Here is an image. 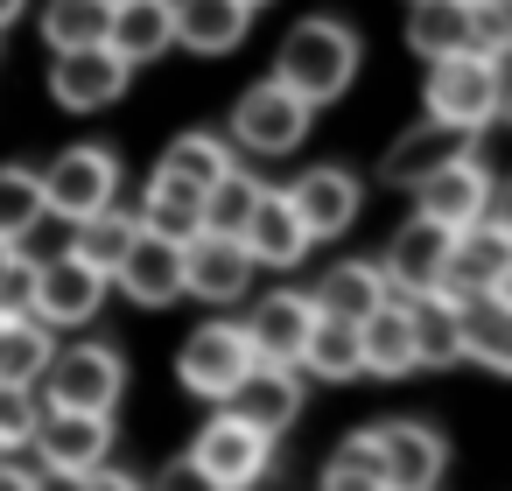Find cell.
I'll list each match as a JSON object with an SVG mask.
<instances>
[{"mask_svg": "<svg viewBox=\"0 0 512 491\" xmlns=\"http://www.w3.org/2000/svg\"><path fill=\"white\" fill-rule=\"evenodd\" d=\"M288 204H295V218L309 225V239H337V232H351L358 225V204H365V190L344 176V169H309V176H295V190H288Z\"/></svg>", "mask_w": 512, "mask_h": 491, "instance_id": "obj_19", "label": "cell"}, {"mask_svg": "<svg viewBox=\"0 0 512 491\" xmlns=\"http://www.w3.org/2000/svg\"><path fill=\"white\" fill-rule=\"evenodd\" d=\"M246 8H260V0H246Z\"/></svg>", "mask_w": 512, "mask_h": 491, "instance_id": "obj_45", "label": "cell"}, {"mask_svg": "<svg viewBox=\"0 0 512 491\" xmlns=\"http://www.w3.org/2000/svg\"><path fill=\"white\" fill-rule=\"evenodd\" d=\"M134 64L113 43H85V50H50V99L64 113H99L127 92Z\"/></svg>", "mask_w": 512, "mask_h": 491, "instance_id": "obj_9", "label": "cell"}, {"mask_svg": "<svg viewBox=\"0 0 512 491\" xmlns=\"http://www.w3.org/2000/svg\"><path fill=\"white\" fill-rule=\"evenodd\" d=\"M477 8V50L505 57L512 50V0H470Z\"/></svg>", "mask_w": 512, "mask_h": 491, "instance_id": "obj_40", "label": "cell"}, {"mask_svg": "<svg viewBox=\"0 0 512 491\" xmlns=\"http://www.w3.org/2000/svg\"><path fill=\"white\" fill-rule=\"evenodd\" d=\"M365 435H372V449H379L386 491H428V484H442L449 442H442L428 421H379V428H365Z\"/></svg>", "mask_w": 512, "mask_h": 491, "instance_id": "obj_15", "label": "cell"}, {"mask_svg": "<svg viewBox=\"0 0 512 491\" xmlns=\"http://www.w3.org/2000/svg\"><path fill=\"white\" fill-rule=\"evenodd\" d=\"M29 449L43 456V470H50L57 484H85V477L106 463V449H113V414H85V407H43V414H36Z\"/></svg>", "mask_w": 512, "mask_h": 491, "instance_id": "obj_4", "label": "cell"}, {"mask_svg": "<svg viewBox=\"0 0 512 491\" xmlns=\"http://www.w3.org/2000/svg\"><path fill=\"white\" fill-rule=\"evenodd\" d=\"M246 29H253L246 0H176V43L190 57H225L246 43Z\"/></svg>", "mask_w": 512, "mask_h": 491, "instance_id": "obj_23", "label": "cell"}, {"mask_svg": "<svg viewBox=\"0 0 512 491\" xmlns=\"http://www.w3.org/2000/svg\"><path fill=\"white\" fill-rule=\"evenodd\" d=\"M407 309V337H414V365H456L463 358V316L449 295H400Z\"/></svg>", "mask_w": 512, "mask_h": 491, "instance_id": "obj_26", "label": "cell"}, {"mask_svg": "<svg viewBox=\"0 0 512 491\" xmlns=\"http://www.w3.org/2000/svg\"><path fill=\"white\" fill-rule=\"evenodd\" d=\"M260 190H267V183H253V176L232 162V169L204 190V232H232V239H239V225H246L253 204H260Z\"/></svg>", "mask_w": 512, "mask_h": 491, "instance_id": "obj_36", "label": "cell"}, {"mask_svg": "<svg viewBox=\"0 0 512 491\" xmlns=\"http://www.w3.org/2000/svg\"><path fill=\"white\" fill-rule=\"evenodd\" d=\"M498 218H505V225H512V190H505V211H498Z\"/></svg>", "mask_w": 512, "mask_h": 491, "instance_id": "obj_43", "label": "cell"}, {"mask_svg": "<svg viewBox=\"0 0 512 491\" xmlns=\"http://www.w3.org/2000/svg\"><path fill=\"white\" fill-rule=\"evenodd\" d=\"M106 15H113V0H50V8H43V43L50 50L106 43Z\"/></svg>", "mask_w": 512, "mask_h": 491, "instance_id": "obj_34", "label": "cell"}, {"mask_svg": "<svg viewBox=\"0 0 512 491\" xmlns=\"http://www.w3.org/2000/svg\"><path fill=\"white\" fill-rule=\"evenodd\" d=\"M470 148H477V134H470V127H449V120H435V113H428L421 127H407V134L386 148L379 176L407 190V183H421L428 169H442V162H456V155H470Z\"/></svg>", "mask_w": 512, "mask_h": 491, "instance_id": "obj_18", "label": "cell"}, {"mask_svg": "<svg viewBox=\"0 0 512 491\" xmlns=\"http://www.w3.org/2000/svg\"><path fill=\"white\" fill-rule=\"evenodd\" d=\"M309 323H316V302L309 295H295V288H281V295H260L253 309H246V344H253V358H281V365H295V351H302V337H309Z\"/></svg>", "mask_w": 512, "mask_h": 491, "instance_id": "obj_21", "label": "cell"}, {"mask_svg": "<svg viewBox=\"0 0 512 491\" xmlns=\"http://www.w3.org/2000/svg\"><path fill=\"white\" fill-rule=\"evenodd\" d=\"M141 225L162 232V239H197L204 232V190H190L169 169H155L148 190H141Z\"/></svg>", "mask_w": 512, "mask_h": 491, "instance_id": "obj_28", "label": "cell"}, {"mask_svg": "<svg viewBox=\"0 0 512 491\" xmlns=\"http://www.w3.org/2000/svg\"><path fill=\"white\" fill-rule=\"evenodd\" d=\"M120 197V162H113V148H99V141H85V148H64L50 169H43V211L50 218H85V211H99V204H113Z\"/></svg>", "mask_w": 512, "mask_h": 491, "instance_id": "obj_8", "label": "cell"}, {"mask_svg": "<svg viewBox=\"0 0 512 491\" xmlns=\"http://www.w3.org/2000/svg\"><path fill=\"white\" fill-rule=\"evenodd\" d=\"M295 365H302L309 379H358V372H365L358 323H351V316H323V309H316V323H309V337H302Z\"/></svg>", "mask_w": 512, "mask_h": 491, "instance_id": "obj_27", "label": "cell"}, {"mask_svg": "<svg viewBox=\"0 0 512 491\" xmlns=\"http://www.w3.org/2000/svg\"><path fill=\"white\" fill-rule=\"evenodd\" d=\"M358 36L344 29V22H330V15H309V22H295L288 36H281V57H274V78L288 85V92H302L309 106H330V99H344L351 92V78H358Z\"/></svg>", "mask_w": 512, "mask_h": 491, "instance_id": "obj_1", "label": "cell"}, {"mask_svg": "<svg viewBox=\"0 0 512 491\" xmlns=\"http://www.w3.org/2000/svg\"><path fill=\"white\" fill-rule=\"evenodd\" d=\"M225 414H239L246 428L260 435H288L295 414H302V365H281V358H253L239 372V386L218 400Z\"/></svg>", "mask_w": 512, "mask_h": 491, "instance_id": "obj_11", "label": "cell"}, {"mask_svg": "<svg viewBox=\"0 0 512 491\" xmlns=\"http://www.w3.org/2000/svg\"><path fill=\"white\" fill-rule=\"evenodd\" d=\"M43 218V169H0V239L22 246Z\"/></svg>", "mask_w": 512, "mask_h": 491, "instance_id": "obj_35", "label": "cell"}, {"mask_svg": "<svg viewBox=\"0 0 512 491\" xmlns=\"http://www.w3.org/2000/svg\"><path fill=\"white\" fill-rule=\"evenodd\" d=\"M407 50L421 64L449 50H477V8L470 0H407Z\"/></svg>", "mask_w": 512, "mask_h": 491, "instance_id": "obj_24", "label": "cell"}, {"mask_svg": "<svg viewBox=\"0 0 512 491\" xmlns=\"http://www.w3.org/2000/svg\"><path fill=\"white\" fill-rule=\"evenodd\" d=\"M456 316H463V358H477L491 372H512V302L470 295V302H456Z\"/></svg>", "mask_w": 512, "mask_h": 491, "instance_id": "obj_32", "label": "cell"}, {"mask_svg": "<svg viewBox=\"0 0 512 491\" xmlns=\"http://www.w3.org/2000/svg\"><path fill=\"white\" fill-rule=\"evenodd\" d=\"M246 288H253V253H246V239H232V232H197V239H183V295L225 309V302H239Z\"/></svg>", "mask_w": 512, "mask_h": 491, "instance_id": "obj_13", "label": "cell"}, {"mask_svg": "<svg viewBox=\"0 0 512 491\" xmlns=\"http://www.w3.org/2000/svg\"><path fill=\"white\" fill-rule=\"evenodd\" d=\"M428 113L449 127H491L498 120V57L491 50H449L428 64Z\"/></svg>", "mask_w": 512, "mask_h": 491, "instance_id": "obj_3", "label": "cell"}, {"mask_svg": "<svg viewBox=\"0 0 512 491\" xmlns=\"http://www.w3.org/2000/svg\"><path fill=\"white\" fill-rule=\"evenodd\" d=\"M43 407H85V414H113L127 393V365L113 344H57L43 365Z\"/></svg>", "mask_w": 512, "mask_h": 491, "instance_id": "obj_2", "label": "cell"}, {"mask_svg": "<svg viewBox=\"0 0 512 491\" xmlns=\"http://www.w3.org/2000/svg\"><path fill=\"white\" fill-rule=\"evenodd\" d=\"M232 162H239V155H232V141H218V134H183V141H169V148H162V162H155V169L183 176L190 190H211Z\"/></svg>", "mask_w": 512, "mask_h": 491, "instance_id": "obj_33", "label": "cell"}, {"mask_svg": "<svg viewBox=\"0 0 512 491\" xmlns=\"http://www.w3.org/2000/svg\"><path fill=\"white\" fill-rule=\"evenodd\" d=\"M386 295H393V288H386L379 260H337V267L316 274V288H309V302H316L323 316H351V323H365Z\"/></svg>", "mask_w": 512, "mask_h": 491, "instance_id": "obj_25", "label": "cell"}, {"mask_svg": "<svg viewBox=\"0 0 512 491\" xmlns=\"http://www.w3.org/2000/svg\"><path fill=\"white\" fill-rule=\"evenodd\" d=\"M106 43H113L127 64L169 57V50H176V0H113Z\"/></svg>", "mask_w": 512, "mask_h": 491, "instance_id": "obj_22", "label": "cell"}, {"mask_svg": "<svg viewBox=\"0 0 512 491\" xmlns=\"http://www.w3.org/2000/svg\"><path fill=\"white\" fill-rule=\"evenodd\" d=\"M442 260H449V225H435V218H407L400 232H393V246H386V260H379V274H386V288L393 295H428L435 281H442Z\"/></svg>", "mask_w": 512, "mask_h": 491, "instance_id": "obj_17", "label": "cell"}, {"mask_svg": "<svg viewBox=\"0 0 512 491\" xmlns=\"http://www.w3.org/2000/svg\"><path fill=\"white\" fill-rule=\"evenodd\" d=\"M8 253H15V246H8V239H0V260H8Z\"/></svg>", "mask_w": 512, "mask_h": 491, "instance_id": "obj_44", "label": "cell"}, {"mask_svg": "<svg viewBox=\"0 0 512 491\" xmlns=\"http://www.w3.org/2000/svg\"><path fill=\"white\" fill-rule=\"evenodd\" d=\"M50 351H57V330L36 309L0 316V379H8V386H36L43 365H50Z\"/></svg>", "mask_w": 512, "mask_h": 491, "instance_id": "obj_30", "label": "cell"}, {"mask_svg": "<svg viewBox=\"0 0 512 491\" xmlns=\"http://www.w3.org/2000/svg\"><path fill=\"white\" fill-rule=\"evenodd\" d=\"M36 386H8L0 379V449H22L29 435H36Z\"/></svg>", "mask_w": 512, "mask_h": 491, "instance_id": "obj_38", "label": "cell"}, {"mask_svg": "<svg viewBox=\"0 0 512 491\" xmlns=\"http://www.w3.org/2000/svg\"><path fill=\"white\" fill-rule=\"evenodd\" d=\"M22 8H29V0H0V29H8V22H15Z\"/></svg>", "mask_w": 512, "mask_h": 491, "instance_id": "obj_41", "label": "cell"}, {"mask_svg": "<svg viewBox=\"0 0 512 491\" xmlns=\"http://www.w3.org/2000/svg\"><path fill=\"white\" fill-rule=\"evenodd\" d=\"M239 239H246V253H253V267H295L316 239H309V225L295 218V204H288V190H260V204H253V218L239 225Z\"/></svg>", "mask_w": 512, "mask_h": 491, "instance_id": "obj_20", "label": "cell"}, {"mask_svg": "<svg viewBox=\"0 0 512 491\" xmlns=\"http://www.w3.org/2000/svg\"><path fill=\"white\" fill-rule=\"evenodd\" d=\"M22 309H36V253H8L0 260V316H22Z\"/></svg>", "mask_w": 512, "mask_h": 491, "instance_id": "obj_39", "label": "cell"}, {"mask_svg": "<svg viewBox=\"0 0 512 491\" xmlns=\"http://www.w3.org/2000/svg\"><path fill=\"white\" fill-rule=\"evenodd\" d=\"M309 120H316V106H309L302 92H288L281 78H260V85L239 92V106H232V141L253 148V155H295L302 134H309Z\"/></svg>", "mask_w": 512, "mask_h": 491, "instance_id": "obj_6", "label": "cell"}, {"mask_svg": "<svg viewBox=\"0 0 512 491\" xmlns=\"http://www.w3.org/2000/svg\"><path fill=\"white\" fill-rule=\"evenodd\" d=\"M106 274L99 267H85L71 246L64 253H50V260H36V316L50 323V330H78V323H92L99 309H106Z\"/></svg>", "mask_w": 512, "mask_h": 491, "instance_id": "obj_12", "label": "cell"}, {"mask_svg": "<svg viewBox=\"0 0 512 491\" xmlns=\"http://www.w3.org/2000/svg\"><path fill=\"white\" fill-rule=\"evenodd\" d=\"M267 456H274V435H260V428H246L239 414L218 407L197 428V442H190V477H204L218 491H239V484H260L267 477Z\"/></svg>", "mask_w": 512, "mask_h": 491, "instance_id": "obj_5", "label": "cell"}, {"mask_svg": "<svg viewBox=\"0 0 512 491\" xmlns=\"http://www.w3.org/2000/svg\"><path fill=\"white\" fill-rule=\"evenodd\" d=\"M323 484H337V491H386V470H379L372 435H351V442L323 463Z\"/></svg>", "mask_w": 512, "mask_h": 491, "instance_id": "obj_37", "label": "cell"}, {"mask_svg": "<svg viewBox=\"0 0 512 491\" xmlns=\"http://www.w3.org/2000/svg\"><path fill=\"white\" fill-rule=\"evenodd\" d=\"M246 365H253L246 330H239V323H204V330H190V344H183V358H176V379H183V393H197V400H225Z\"/></svg>", "mask_w": 512, "mask_h": 491, "instance_id": "obj_14", "label": "cell"}, {"mask_svg": "<svg viewBox=\"0 0 512 491\" xmlns=\"http://www.w3.org/2000/svg\"><path fill=\"white\" fill-rule=\"evenodd\" d=\"M491 295H498V302H512V267L498 274V288H491Z\"/></svg>", "mask_w": 512, "mask_h": 491, "instance_id": "obj_42", "label": "cell"}, {"mask_svg": "<svg viewBox=\"0 0 512 491\" xmlns=\"http://www.w3.org/2000/svg\"><path fill=\"white\" fill-rule=\"evenodd\" d=\"M134 232H141V211H120V204H99V211H85V218H71V253H78L85 267H99V274L113 281V267H120V253L134 246Z\"/></svg>", "mask_w": 512, "mask_h": 491, "instance_id": "obj_29", "label": "cell"}, {"mask_svg": "<svg viewBox=\"0 0 512 491\" xmlns=\"http://www.w3.org/2000/svg\"><path fill=\"white\" fill-rule=\"evenodd\" d=\"M358 351H365V372H379V379L414 372V337H407V309H400V295H386V302L358 323Z\"/></svg>", "mask_w": 512, "mask_h": 491, "instance_id": "obj_31", "label": "cell"}, {"mask_svg": "<svg viewBox=\"0 0 512 491\" xmlns=\"http://www.w3.org/2000/svg\"><path fill=\"white\" fill-rule=\"evenodd\" d=\"M414 190V211L421 218H435V225H470V218H484L491 204H498V176L477 162V148L470 155H456V162H442V169H428L421 183H407Z\"/></svg>", "mask_w": 512, "mask_h": 491, "instance_id": "obj_10", "label": "cell"}, {"mask_svg": "<svg viewBox=\"0 0 512 491\" xmlns=\"http://www.w3.org/2000/svg\"><path fill=\"white\" fill-rule=\"evenodd\" d=\"M113 288H127V302H141V309H169L183 295V239H162L141 225L113 267Z\"/></svg>", "mask_w": 512, "mask_h": 491, "instance_id": "obj_16", "label": "cell"}, {"mask_svg": "<svg viewBox=\"0 0 512 491\" xmlns=\"http://www.w3.org/2000/svg\"><path fill=\"white\" fill-rule=\"evenodd\" d=\"M505 267H512V225H505L498 211H484V218H470V225H456V232H449V260H442L435 295H449V302L491 295Z\"/></svg>", "mask_w": 512, "mask_h": 491, "instance_id": "obj_7", "label": "cell"}]
</instances>
